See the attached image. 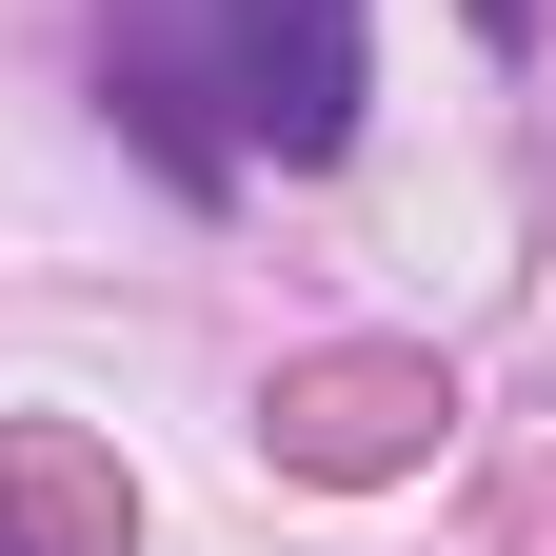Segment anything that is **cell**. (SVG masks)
Masks as SVG:
<instances>
[{"instance_id":"cell-1","label":"cell","mask_w":556,"mask_h":556,"mask_svg":"<svg viewBox=\"0 0 556 556\" xmlns=\"http://www.w3.org/2000/svg\"><path fill=\"white\" fill-rule=\"evenodd\" d=\"M219 80L258 160H338L358 139V0H219Z\"/></svg>"},{"instance_id":"cell-2","label":"cell","mask_w":556,"mask_h":556,"mask_svg":"<svg viewBox=\"0 0 556 556\" xmlns=\"http://www.w3.org/2000/svg\"><path fill=\"white\" fill-rule=\"evenodd\" d=\"M397 438H417V378H378V358H358V378H318V397H299V457H318V477H378Z\"/></svg>"}]
</instances>
